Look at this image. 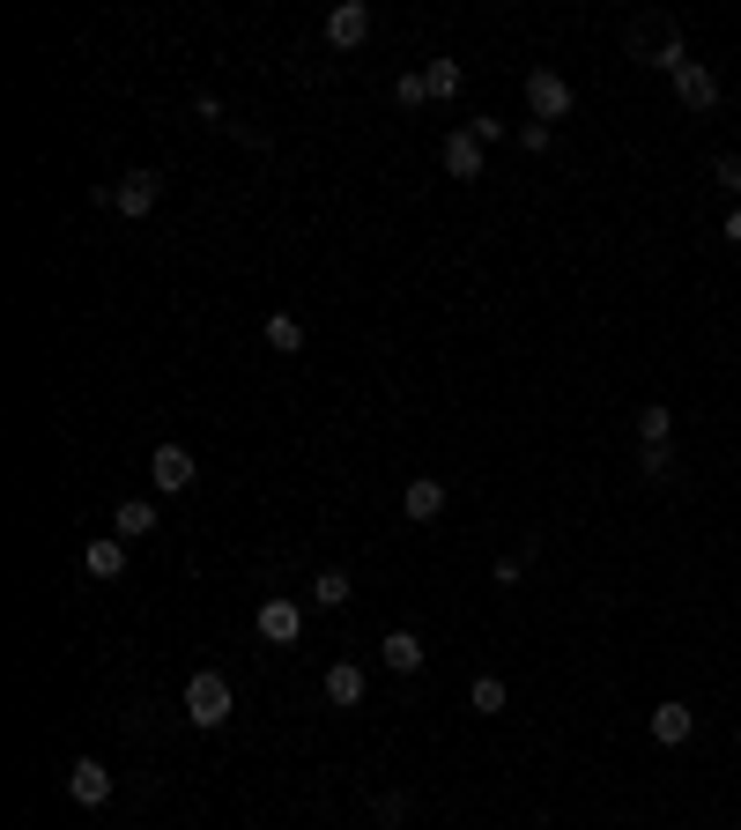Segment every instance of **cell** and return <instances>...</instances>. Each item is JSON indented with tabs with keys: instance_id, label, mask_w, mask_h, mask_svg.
Instances as JSON below:
<instances>
[{
	"instance_id": "10",
	"label": "cell",
	"mask_w": 741,
	"mask_h": 830,
	"mask_svg": "<svg viewBox=\"0 0 741 830\" xmlns=\"http://www.w3.org/2000/svg\"><path fill=\"white\" fill-rule=\"evenodd\" d=\"M67 793H75L83 808H104V801H112V771H104L97 756H83V764L67 771Z\"/></svg>"
},
{
	"instance_id": "17",
	"label": "cell",
	"mask_w": 741,
	"mask_h": 830,
	"mask_svg": "<svg viewBox=\"0 0 741 830\" xmlns=\"http://www.w3.org/2000/svg\"><path fill=\"white\" fill-rule=\"evenodd\" d=\"M349 593H356L349 571H319V579H312V601H319V608H349Z\"/></svg>"
},
{
	"instance_id": "12",
	"label": "cell",
	"mask_w": 741,
	"mask_h": 830,
	"mask_svg": "<svg viewBox=\"0 0 741 830\" xmlns=\"http://www.w3.org/2000/svg\"><path fill=\"white\" fill-rule=\"evenodd\" d=\"M690 734H698V712L690 705H675V697H667V705H653V742H690Z\"/></svg>"
},
{
	"instance_id": "5",
	"label": "cell",
	"mask_w": 741,
	"mask_h": 830,
	"mask_svg": "<svg viewBox=\"0 0 741 830\" xmlns=\"http://www.w3.org/2000/svg\"><path fill=\"white\" fill-rule=\"evenodd\" d=\"M156 201H164V171H126L120 186H112V208H120V215H149Z\"/></svg>"
},
{
	"instance_id": "21",
	"label": "cell",
	"mask_w": 741,
	"mask_h": 830,
	"mask_svg": "<svg viewBox=\"0 0 741 830\" xmlns=\"http://www.w3.org/2000/svg\"><path fill=\"white\" fill-rule=\"evenodd\" d=\"M467 705H475V712H504V682H497V675H482V682L467 690Z\"/></svg>"
},
{
	"instance_id": "3",
	"label": "cell",
	"mask_w": 741,
	"mask_h": 830,
	"mask_svg": "<svg viewBox=\"0 0 741 830\" xmlns=\"http://www.w3.org/2000/svg\"><path fill=\"white\" fill-rule=\"evenodd\" d=\"M527 112H535L541 126L564 120V112H572V83H564L556 67H535V75H527Z\"/></svg>"
},
{
	"instance_id": "13",
	"label": "cell",
	"mask_w": 741,
	"mask_h": 830,
	"mask_svg": "<svg viewBox=\"0 0 741 830\" xmlns=\"http://www.w3.org/2000/svg\"><path fill=\"white\" fill-rule=\"evenodd\" d=\"M445 171H453V178H482V141H475L467 126L445 134Z\"/></svg>"
},
{
	"instance_id": "22",
	"label": "cell",
	"mask_w": 741,
	"mask_h": 830,
	"mask_svg": "<svg viewBox=\"0 0 741 830\" xmlns=\"http://www.w3.org/2000/svg\"><path fill=\"white\" fill-rule=\"evenodd\" d=\"M638 475L667 482V475H675V453H667V445H645V453H638Z\"/></svg>"
},
{
	"instance_id": "23",
	"label": "cell",
	"mask_w": 741,
	"mask_h": 830,
	"mask_svg": "<svg viewBox=\"0 0 741 830\" xmlns=\"http://www.w3.org/2000/svg\"><path fill=\"white\" fill-rule=\"evenodd\" d=\"M712 178H719V186L741 201V156H719V164H712Z\"/></svg>"
},
{
	"instance_id": "16",
	"label": "cell",
	"mask_w": 741,
	"mask_h": 830,
	"mask_svg": "<svg viewBox=\"0 0 741 830\" xmlns=\"http://www.w3.org/2000/svg\"><path fill=\"white\" fill-rule=\"evenodd\" d=\"M327 697H334L341 712L364 705V667H356V661H334V667H327Z\"/></svg>"
},
{
	"instance_id": "14",
	"label": "cell",
	"mask_w": 741,
	"mask_h": 830,
	"mask_svg": "<svg viewBox=\"0 0 741 830\" xmlns=\"http://www.w3.org/2000/svg\"><path fill=\"white\" fill-rule=\"evenodd\" d=\"M83 564H89V579H120V571H126V541L120 535H97L83 549Z\"/></svg>"
},
{
	"instance_id": "24",
	"label": "cell",
	"mask_w": 741,
	"mask_h": 830,
	"mask_svg": "<svg viewBox=\"0 0 741 830\" xmlns=\"http://www.w3.org/2000/svg\"><path fill=\"white\" fill-rule=\"evenodd\" d=\"M549 134H556V126H541V120H527V126H519V149H535V156H541V149H549Z\"/></svg>"
},
{
	"instance_id": "15",
	"label": "cell",
	"mask_w": 741,
	"mask_h": 830,
	"mask_svg": "<svg viewBox=\"0 0 741 830\" xmlns=\"http://www.w3.org/2000/svg\"><path fill=\"white\" fill-rule=\"evenodd\" d=\"M112 535H120V541H141V535H156V504H149V498H126L120 512H112Z\"/></svg>"
},
{
	"instance_id": "4",
	"label": "cell",
	"mask_w": 741,
	"mask_h": 830,
	"mask_svg": "<svg viewBox=\"0 0 741 830\" xmlns=\"http://www.w3.org/2000/svg\"><path fill=\"white\" fill-rule=\"evenodd\" d=\"M260 638H267V645H297V638H304V608H297V601H289V593H275V601H260Z\"/></svg>"
},
{
	"instance_id": "2",
	"label": "cell",
	"mask_w": 741,
	"mask_h": 830,
	"mask_svg": "<svg viewBox=\"0 0 741 830\" xmlns=\"http://www.w3.org/2000/svg\"><path fill=\"white\" fill-rule=\"evenodd\" d=\"M230 712H238V697H230V682H223L215 667H201V675L186 682V719H193V727H208V734H215V727H223Z\"/></svg>"
},
{
	"instance_id": "9",
	"label": "cell",
	"mask_w": 741,
	"mask_h": 830,
	"mask_svg": "<svg viewBox=\"0 0 741 830\" xmlns=\"http://www.w3.org/2000/svg\"><path fill=\"white\" fill-rule=\"evenodd\" d=\"M675 89H682V104H690V112H712V104H719V75H712L704 60L675 67Z\"/></svg>"
},
{
	"instance_id": "8",
	"label": "cell",
	"mask_w": 741,
	"mask_h": 830,
	"mask_svg": "<svg viewBox=\"0 0 741 830\" xmlns=\"http://www.w3.org/2000/svg\"><path fill=\"white\" fill-rule=\"evenodd\" d=\"M364 38H370V8H364V0H341V8L327 15V45L349 52V45H364Z\"/></svg>"
},
{
	"instance_id": "19",
	"label": "cell",
	"mask_w": 741,
	"mask_h": 830,
	"mask_svg": "<svg viewBox=\"0 0 741 830\" xmlns=\"http://www.w3.org/2000/svg\"><path fill=\"white\" fill-rule=\"evenodd\" d=\"M423 83H430V97H460V60H430Z\"/></svg>"
},
{
	"instance_id": "26",
	"label": "cell",
	"mask_w": 741,
	"mask_h": 830,
	"mask_svg": "<svg viewBox=\"0 0 741 830\" xmlns=\"http://www.w3.org/2000/svg\"><path fill=\"white\" fill-rule=\"evenodd\" d=\"M727 238H734V246H741V208H734V215H727Z\"/></svg>"
},
{
	"instance_id": "18",
	"label": "cell",
	"mask_w": 741,
	"mask_h": 830,
	"mask_svg": "<svg viewBox=\"0 0 741 830\" xmlns=\"http://www.w3.org/2000/svg\"><path fill=\"white\" fill-rule=\"evenodd\" d=\"M267 341H275L282 356H297V349H304V319H289V312H275V319H267Z\"/></svg>"
},
{
	"instance_id": "7",
	"label": "cell",
	"mask_w": 741,
	"mask_h": 830,
	"mask_svg": "<svg viewBox=\"0 0 741 830\" xmlns=\"http://www.w3.org/2000/svg\"><path fill=\"white\" fill-rule=\"evenodd\" d=\"M401 512H409L415 527H430V519L445 512V482H438V475H415L409 490H401Z\"/></svg>"
},
{
	"instance_id": "27",
	"label": "cell",
	"mask_w": 741,
	"mask_h": 830,
	"mask_svg": "<svg viewBox=\"0 0 741 830\" xmlns=\"http://www.w3.org/2000/svg\"><path fill=\"white\" fill-rule=\"evenodd\" d=\"M734 742H741V727H734Z\"/></svg>"
},
{
	"instance_id": "11",
	"label": "cell",
	"mask_w": 741,
	"mask_h": 830,
	"mask_svg": "<svg viewBox=\"0 0 741 830\" xmlns=\"http://www.w3.org/2000/svg\"><path fill=\"white\" fill-rule=\"evenodd\" d=\"M378 661L393 667V675H415V667L430 661V653H423V638H415V630H386V645H378Z\"/></svg>"
},
{
	"instance_id": "25",
	"label": "cell",
	"mask_w": 741,
	"mask_h": 830,
	"mask_svg": "<svg viewBox=\"0 0 741 830\" xmlns=\"http://www.w3.org/2000/svg\"><path fill=\"white\" fill-rule=\"evenodd\" d=\"M393 97H401V104H423V97H430V83H423V75H401V83H393Z\"/></svg>"
},
{
	"instance_id": "1",
	"label": "cell",
	"mask_w": 741,
	"mask_h": 830,
	"mask_svg": "<svg viewBox=\"0 0 741 830\" xmlns=\"http://www.w3.org/2000/svg\"><path fill=\"white\" fill-rule=\"evenodd\" d=\"M630 52L645 60V67H690V52H682V30L667 23V15H645V23H630Z\"/></svg>"
},
{
	"instance_id": "20",
	"label": "cell",
	"mask_w": 741,
	"mask_h": 830,
	"mask_svg": "<svg viewBox=\"0 0 741 830\" xmlns=\"http://www.w3.org/2000/svg\"><path fill=\"white\" fill-rule=\"evenodd\" d=\"M667 430H675L667 408H638V438H645V445H667Z\"/></svg>"
},
{
	"instance_id": "6",
	"label": "cell",
	"mask_w": 741,
	"mask_h": 830,
	"mask_svg": "<svg viewBox=\"0 0 741 830\" xmlns=\"http://www.w3.org/2000/svg\"><path fill=\"white\" fill-rule=\"evenodd\" d=\"M149 482H156L164 498L193 490V453H186V445H156V460H149Z\"/></svg>"
}]
</instances>
